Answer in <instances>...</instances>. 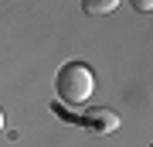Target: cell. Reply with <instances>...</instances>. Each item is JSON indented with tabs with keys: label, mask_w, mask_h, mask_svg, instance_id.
<instances>
[{
	"label": "cell",
	"mask_w": 153,
	"mask_h": 147,
	"mask_svg": "<svg viewBox=\"0 0 153 147\" xmlns=\"http://www.w3.org/2000/svg\"><path fill=\"white\" fill-rule=\"evenodd\" d=\"M0 130H4V109H0Z\"/></svg>",
	"instance_id": "cell-5"
},
{
	"label": "cell",
	"mask_w": 153,
	"mask_h": 147,
	"mask_svg": "<svg viewBox=\"0 0 153 147\" xmlns=\"http://www.w3.org/2000/svg\"><path fill=\"white\" fill-rule=\"evenodd\" d=\"M65 120H75V123H82V127H88V130H95V133L119 130V113H112V109H92V113H85V116H65Z\"/></svg>",
	"instance_id": "cell-2"
},
{
	"label": "cell",
	"mask_w": 153,
	"mask_h": 147,
	"mask_svg": "<svg viewBox=\"0 0 153 147\" xmlns=\"http://www.w3.org/2000/svg\"><path fill=\"white\" fill-rule=\"evenodd\" d=\"M55 89H58V96L65 99V103H71V106L85 103V99L95 93V75H92L88 65H82V62H68L65 69H58Z\"/></svg>",
	"instance_id": "cell-1"
},
{
	"label": "cell",
	"mask_w": 153,
	"mask_h": 147,
	"mask_svg": "<svg viewBox=\"0 0 153 147\" xmlns=\"http://www.w3.org/2000/svg\"><path fill=\"white\" fill-rule=\"evenodd\" d=\"M116 7H119V0H82L85 14H112Z\"/></svg>",
	"instance_id": "cell-3"
},
{
	"label": "cell",
	"mask_w": 153,
	"mask_h": 147,
	"mask_svg": "<svg viewBox=\"0 0 153 147\" xmlns=\"http://www.w3.org/2000/svg\"><path fill=\"white\" fill-rule=\"evenodd\" d=\"M133 11H140V14H150V11H153V0H133Z\"/></svg>",
	"instance_id": "cell-4"
}]
</instances>
